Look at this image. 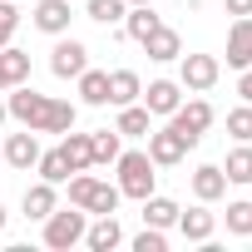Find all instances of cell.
<instances>
[{"mask_svg":"<svg viewBox=\"0 0 252 252\" xmlns=\"http://www.w3.org/2000/svg\"><path fill=\"white\" fill-rule=\"evenodd\" d=\"M0 158H5L10 168H20V173H30V168L40 163V139H35V129H25V134H10V144L0 149Z\"/></svg>","mask_w":252,"mask_h":252,"instance_id":"obj_8","label":"cell"},{"mask_svg":"<svg viewBox=\"0 0 252 252\" xmlns=\"http://www.w3.org/2000/svg\"><path fill=\"white\" fill-rule=\"evenodd\" d=\"M15 25H20V10H15V0H0V50L10 45Z\"/></svg>","mask_w":252,"mask_h":252,"instance_id":"obj_31","label":"cell"},{"mask_svg":"<svg viewBox=\"0 0 252 252\" xmlns=\"http://www.w3.org/2000/svg\"><path fill=\"white\" fill-rule=\"evenodd\" d=\"M5 119H10V109H5V99H0V124H5Z\"/></svg>","mask_w":252,"mask_h":252,"instance_id":"obj_35","label":"cell"},{"mask_svg":"<svg viewBox=\"0 0 252 252\" xmlns=\"http://www.w3.org/2000/svg\"><path fill=\"white\" fill-rule=\"evenodd\" d=\"M218 74H222V64H218L213 55H183V89L203 94V89L218 84Z\"/></svg>","mask_w":252,"mask_h":252,"instance_id":"obj_7","label":"cell"},{"mask_svg":"<svg viewBox=\"0 0 252 252\" xmlns=\"http://www.w3.org/2000/svg\"><path fill=\"white\" fill-rule=\"evenodd\" d=\"M84 242H89V252H114V247L124 242L119 218H114V213H99V222H94V227H84Z\"/></svg>","mask_w":252,"mask_h":252,"instance_id":"obj_11","label":"cell"},{"mask_svg":"<svg viewBox=\"0 0 252 252\" xmlns=\"http://www.w3.org/2000/svg\"><path fill=\"white\" fill-rule=\"evenodd\" d=\"M139 94H144V84H139V74H134V69H114V74H109V104H119V109H124V104H134Z\"/></svg>","mask_w":252,"mask_h":252,"instance_id":"obj_18","label":"cell"},{"mask_svg":"<svg viewBox=\"0 0 252 252\" xmlns=\"http://www.w3.org/2000/svg\"><path fill=\"white\" fill-rule=\"evenodd\" d=\"M144 55L149 60H158V64H168V60H178L183 55V40H178V30H168V25H158L149 40H144Z\"/></svg>","mask_w":252,"mask_h":252,"instance_id":"obj_16","label":"cell"},{"mask_svg":"<svg viewBox=\"0 0 252 252\" xmlns=\"http://www.w3.org/2000/svg\"><path fill=\"white\" fill-rule=\"evenodd\" d=\"M144 222H149V227H173V222H178V203L149 193V198H144Z\"/></svg>","mask_w":252,"mask_h":252,"instance_id":"obj_22","label":"cell"},{"mask_svg":"<svg viewBox=\"0 0 252 252\" xmlns=\"http://www.w3.org/2000/svg\"><path fill=\"white\" fill-rule=\"evenodd\" d=\"M35 30L64 35L69 30V0H40V5H35Z\"/></svg>","mask_w":252,"mask_h":252,"instance_id":"obj_15","label":"cell"},{"mask_svg":"<svg viewBox=\"0 0 252 252\" xmlns=\"http://www.w3.org/2000/svg\"><path fill=\"white\" fill-rule=\"evenodd\" d=\"M227 134H232L237 144H252V104H242V109L227 114Z\"/></svg>","mask_w":252,"mask_h":252,"instance_id":"obj_28","label":"cell"},{"mask_svg":"<svg viewBox=\"0 0 252 252\" xmlns=\"http://www.w3.org/2000/svg\"><path fill=\"white\" fill-rule=\"evenodd\" d=\"M124 30H129V40H149L154 30H158V15L149 10V5H134V10H124Z\"/></svg>","mask_w":252,"mask_h":252,"instance_id":"obj_23","label":"cell"},{"mask_svg":"<svg viewBox=\"0 0 252 252\" xmlns=\"http://www.w3.org/2000/svg\"><path fill=\"white\" fill-rule=\"evenodd\" d=\"M119 188L114 183H99V178H89V173H79V178H69V203L74 208H84V213H119Z\"/></svg>","mask_w":252,"mask_h":252,"instance_id":"obj_2","label":"cell"},{"mask_svg":"<svg viewBox=\"0 0 252 252\" xmlns=\"http://www.w3.org/2000/svg\"><path fill=\"white\" fill-rule=\"evenodd\" d=\"M25 79H30V55L15 50V45H5V50H0V89H15Z\"/></svg>","mask_w":252,"mask_h":252,"instance_id":"obj_14","label":"cell"},{"mask_svg":"<svg viewBox=\"0 0 252 252\" xmlns=\"http://www.w3.org/2000/svg\"><path fill=\"white\" fill-rule=\"evenodd\" d=\"M129 5H154V0H129Z\"/></svg>","mask_w":252,"mask_h":252,"instance_id":"obj_37","label":"cell"},{"mask_svg":"<svg viewBox=\"0 0 252 252\" xmlns=\"http://www.w3.org/2000/svg\"><path fill=\"white\" fill-rule=\"evenodd\" d=\"M50 213H55V183L40 178L35 188H25V218H40V222H45Z\"/></svg>","mask_w":252,"mask_h":252,"instance_id":"obj_21","label":"cell"},{"mask_svg":"<svg viewBox=\"0 0 252 252\" xmlns=\"http://www.w3.org/2000/svg\"><path fill=\"white\" fill-rule=\"evenodd\" d=\"M84 15L99 20V25H114V20H124V0H89Z\"/></svg>","mask_w":252,"mask_h":252,"instance_id":"obj_30","label":"cell"},{"mask_svg":"<svg viewBox=\"0 0 252 252\" xmlns=\"http://www.w3.org/2000/svg\"><path fill=\"white\" fill-rule=\"evenodd\" d=\"M178 104H183V89H178L173 79H154V84L144 89V109H149V114H173Z\"/></svg>","mask_w":252,"mask_h":252,"instance_id":"obj_12","label":"cell"},{"mask_svg":"<svg viewBox=\"0 0 252 252\" xmlns=\"http://www.w3.org/2000/svg\"><path fill=\"white\" fill-rule=\"evenodd\" d=\"M89 149H94V163H114L124 149H119V129H99L89 134Z\"/></svg>","mask_w":252,"mask_h":252,"instance_id":"obj_26","label":"cell"},{"mask_svg":"<svg viewBox=\"0 0 252 252\" xmlns=\"http://www.w3.org/2000/svg\"><path fill=\"white\" fill-rule=\"evenodd\" d=\"M168 119H173L168 129H173V134H178L188 149H198V139L213 129V104H208V99H193V104H178Z\"/></svg>","mask_w":252,"mask_h":252,"instance_id":"obj_4","label":"cell"},{"mask_svg":"<svg viewBox=\"0 0 252 252\" xmlns=\"http://www.w3.org/2000/svg\"><path fill=\"white\" fill-rule=\"evenodd\" d=\"M222 173H227V183H252V149H247V144H237V149L227 154Z\"/></svg>","mask_w":252,"mask_h":252,"instance_id":"obj_25","label":"cell"},{"mask_svg":"<svg viewBox=\"0 0 252 252\" xmlns=\"http://www.w3.org/2000/svg\"><path fill=\"white\" fill-rule=\"evenodd\" d=\"M168 242H163V227H144L139 237H134V252H163Z\"/></svg>","mask_w":252,"mask_h":252,"instance_id":"obj_32","label":"cell"},{"mask_svg":"<svg viewBox=\"0 0 252 252\" xmlns=\"http://www.w3.org/2000/svg\"><path fill=\"white\" fill-rule=\"evenodd\" d=\"M237 74H242V79H237V94L252 104V64H247V69H237Z\"/></svg>","mask_w":252,"mask_h":252,"instance_id":"obj_33","label":"cell"},{"mask_svg":"<svg viewBox=\"0 0 252 252\" xmlns=\"http://www.w3.org/2000/svg\"><path fill=\"white\" fill-rule=\"evenodd\" d=\"M89 69V50L79 45V40H60L55 50H50V74L55 79H79Z\"/></svg>","mask_w":252,"mask_h":252,"instance_id":"obj_6","label":"cell"},{"mask_svg":"<svg viewBox=\"0 0 252 252\" xmlns=\"http://www.w3.org/2000/svg\"><path fill=\"white\" fill-rule=\"evenodd\" d=\"M178 232L188 237V242H208L213 237V213H203V208H178Z\"/></svg>","mask_w":252,"mask_h":252,"instance_id":"obj_19","label":"cell"},{"mask_svg":"<svg viewBox=\"0 0 252 252\" xmlns=\"http://www.w3.org/2000/svg\"><path fill=\"white\" fill-rule=\"evenodd\" d=\"M84 227H89V222H84V208H74V213H60V208H55V213L45 218V247L69 252L74 242H84Z\"/></svg>","mask_w":252,"mask_h":252,"instance_id":"obj_5","label":"cell"},{"mask_svg":"<svg viewBox=\"0 0 252 252\" xmlns=\"http://www.w3.org/2000/svg\"><path fill=\"white\" fill-rule=\"evenodd\" d=\"M114 163H119V193H124V198H139V203H144V198L154 193V178H158V173H154V158H149V154H119Z\"/></svg>","mask_w":252,"mask_h":252,"instance_id":"obj_3","label":"cell"},{"mask_svg":"<svg viewBox=\"0 0 252 252\" xmlns=\"http://www.w3.org/2000/svg\"><path fill=\"white\" fill-rule=\"evenodd\" d=\"M227 15H252V0H222Z\"/></svg>","mask_w":252,"mask_h":252,"instance_id":"obj_34","label":"cell"},{"mask_svg":"<svg viewBox=\"0 0 252 252\" xmlns=\"http://www.w3.org/2000/svg\"><path fill=\"white\" fill-rule=\"evenodd\" d=\"M227 232L232 237H247L252 232V203H227Z\"/></svg>","mask_w":252,"mask_h":252,"instance_id":"obj_29","label":"cell"},{"mask_svg":"<svg viewBox=\"0 0 252 252\" xmlns=\"http://www.w3.org/2000/svg\"><path fill=\"white\" fill-rule=\"evenodd\" d=\"M252 64V15H237L227 30V69H247Z\"/></svg>","mask_w":252,"mask_h":252,"instance_id":"obj_9","label":"cell"},{"mask_svg":"<svg viewBox=\"0 0 252 252\" xmlns=\"http://www.w3.org/2000/svg\"><path fill=\"white\" fill-rule=\"evenodd\" d=\"M79 99L94 104V109L109 104V74H104V69H84V74H79Z\"/></svg>","mask_w":252,"mask_h":252,"instance_id":"obj_24","label":"cell"},{"mask_svg":"<svg viewBox=\"0 0 252 252\" xmlns=\"http://www.w3.org/2000/svg\"><path fill=\"white\" fill-rule=\"evenodd\" d=\"M35 168H40V178H45V183H64V178H69V163H64V154H60V149L40 154V163H35Z\"/></svg>","mask_w":252,"mask_h":252,"instance_id":"obj_27","label":"cell"},{"mask_svg":"<svg viewBox=\"0 0 252 252\" xmlns=\"http://www.w3.org/2000/svg\"><path fill=\"white\" fill-rule=\"evenodd\" d=\"M5 109H10V119H20L25 129H35V134H69L74 119H79V109L69 99L35 94L30 84H15V94L5 99Z\"/></svg>","mask_w":252,"mask_h":252,"instance_id":"obj_1","label":"cell"},{"mask_svg":"<svg viewBox=\"0 0 252 252\" xmlns=\"http://www.w3.org/2000/svg\"><path fill=\"white\" fill-rule=\"evenodd\" d=\"M0 232H5V208H0Z\"/></svg>","mask_w":252,"mask_h":252,"instance_id":"obj_36","label":"cell"},{"mask_svg":"<svg viewBox=\"0 0 252 252\" xmlns=\"http://www.w3.org/2000/svg\"><path fill=\"white\" fill-rule=\"evenodd\" d=\"M183 154H188V144H183L173 129L149 134V158H154V168H173V163H183Z\"/></svg>","mask_w":252,"mask_h":252,"instance_id":"obj_10","label":"cell"},{"mask_svg":"<svg viewBox=\"0 0 252 252\" xmlns=\"http://www.w3.org/2000/svg\"><path fill=\"white\" fill-rule=\"evenodd\" d=\"M149 119H154V114H149L144 104H124L114 129H119V139H139V134H149Z\"/></svg>","mask_w":252,"mask_h":252,"instance_id":"obj_20","label":"cell"},{"mask_svg":"<svg viewBox=\"0 0 252 252\" xmlns=\"http://www.w3.org/2000/svg\"><path fill=\"white\" fill-rule=\"evenodd\" d=\"M193 193H198V203H218V198L227 193V173H222L218 163L193 168Z\"/></svg>","mask_w":252,"mask_h":252,"instance_id":"obj_13","label":"cell"},{"mask_svg":"<svg viewBox=\"0 0 252 252\" xmlns=\"http://www.w3.org/2000/svg\"><path fill=\"white\" fill-rule=\"evenodd\" d=\"M60 154H64V163H69V173H84V168H94V149H89V134H64V144H60Z\"/></svg>","mask_w":252,"mask_h":252,"instance_id":"obj_17","label":"cell"}]
</instances>
